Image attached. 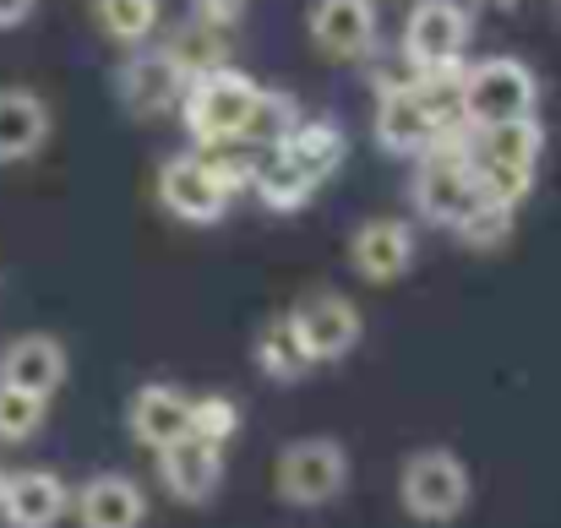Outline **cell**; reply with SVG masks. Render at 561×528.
Listing matches in <instances>:
<instances>
[{
    "instance_id": "obj_1",
    "label": "cell",
    "mask_w": 561,
    "mask_h": 528,
    "mask_svg": "<svg viewBox=\"0 0 561 528\" xmlns=\"http://www.w3.org/2000/svg\"><path fill=\"white\" fill-rule=\"evenodd\" d=\"M256 93H262V82L245 77V71L229 66V60L186 77L181 120H186L191 148H202V153L234 148V142H240V126H245V115H251V104H256Z\"/></svg>"
},
{
    "instance_id": "obj_2",
    "label": "cell",
    "mask_w": 561,
    "mask_h": 528,
    "mask_svg": "<svg viewBox=\"0 0 561 528\" xmlns=\"http://www.w3.org/2000/svg\"><path fill=\"white\" fill-rule=\"evenodd\" d=\"M540 153H546V131H540L535 115H524V120H496V126H474L469 170L480 180V196L518 207V202L535 191Z\"/></svg>"
},
{
    "instance_id": "obj_3",
    "label": "cell",
    "mask_w": 561,
    "mask_h": 528,
    "mask_svg": "<svg viewBox=\"0 0 561 528\" xmlns=\"http://www.w3.org/2000/svg\"><path fill=\"white\" fill-rule=\"evenodd\" d=\"M381 104H376V148L387 159H420L442 126L447 110H458V93H442V88H425L420 77L409 82H387L376 88Z\"/></svg>"
},
{
    "instance_id": "obj_4",
    "label": "cell",
    "mask_w": 561,
    "mask_h": 528,
    "mask_svg": "<svg viewBox=\"0 0 561 528\" xmlns=\"http://www.w3.org/2000/svg\"><path fill=\"white\" fill-rule=\"evenodd\" d=\"M469 38H474V16L463 0H414L398 27V55L409 77H431V71L463 66Z\"/></svg>"
},
{
    "instance_id": "obj_5",
    "label": "cell",
    "mask_w": 561,
    "mask_h": 528,
    "mask_svg": "<svg viewBox=\"0 0 561 528\" xmlns=\"http://www.w3.org/2000/svg\"><path fill=\"white\" fill-rule=\"evenodd\" d=\"M458 110L474 126H496V120H524L540 110V82L518 55H485L474 66H463L458 77Z\"/></svg>"
},
{
    "instance_id": "obj_6",
    "label": "cell",
    "mask_w": 561,
    "mask_h": 528,
    "mask_svg": "<svg viewBox=\"0 0 561 528\" xmlns=\"http://www.w3.org/2000/svg\"><path fill=\"white\" fill-rule=\"evenodd\" d=\"M469 496H474L469 469L447 447H420L398 469V502L414 524H453V518H463Z\"/></svg>"
},
{
    "instance_id": "obj_7",
    "label": "cell",
    "mask_w": 561,
    "mask_h": 528,
    "mask_svg": "<svg viewBox=\"0 0 561 528\" xmlns=\"http://www.w3.org/2000/svg\"><path fill=\"white\" fill-rule=\"evenodd\" d=\"M344 485H350V452L333 436L289 441L273 463V491L289 507H328L344 496Z\"/></svg>"
},
{
    "instance_id": "obj_8",
    "label": "cell",
    "mask_w": 561,
    "mask_h": 528,
    "mask_svg": "<svg viewBox=\"0 0 561 528\" xmlns=\"http://www.w3.org/2000/svg\"><path fill=\"white\" fill-rule=\"evenodd\" d=\"M159 202H164L170 218H181L191 229H207V223H218L229 213L234 196L213 170V153L191 148V153H175V159L159 164Z\"/></svg>"
},
{
    "instance_id": "obj_9",
    "label": "cell",
    "mask_w": 561,
    "mask_h": 528,
    "mask_svg": "<svg viewBox=\"0 0 561 528\" xmlns=\"http://www.w3.org/2000/svg\"><path fill=\"white\" fill-rule=\"evenodd\" d=\"M409 202L431 229H458L469 218V207L480 202V180L469 170V159L458 153H420V170L409 180Z\"/></svg>"
},
{
    "instance_id": "obj_10",
    "label": "cell",
    "mask_w": 561,
    "mask_h": 528,
    "mask_svg": "<svg viewBox=\"0 0 561 528\" xmlns=\"http://www.w3.org/2000/svg\"><path fill=\"white\" fill-rule=\"evenodd\" d=\"M289 317H295V333H300V344H306V354H311L317 365H339V359H350L355 344H360V333H366L360 306H355L350 295H339V289H317V295H306Z\"/></svg>"
},
{
    "instance_id": "obj_11",
    "label": "cell",
    "mask_w": 561,
    "mask_h": 528,
    "mask_svg": "<svg viewBox=\"0 0 561 528\" xmlns=\"http://www.w3.org/2000/svg\"><path fill=\"white\" fill-rule=\"evenodd\" d=\"M153 463H159V480H164V491H170L175 502L202 507V502L218 496V480H224V447H218V441L186 431V436L164 441V447L153 452Z\"/></svg>"
},
{
    "instance_id": "obj_12",
    "label": "cell",
    "mask_w": 561,
    "mask_h": 528,
    "mask_svg": "<svg viewBox=\"0 0 561 528\" xmlns=\"http://www.w3.org/2000/svg\"><path fill=\"white\" fill-rule=\"evenodd\" d=\"M181 93H186V71L175 66V55L164 44L159 49L142 44V49L126 55V66H121V104H126V115L153 120V115L175 110Z\"/></svg>"
},
{
    "instance_id": "obj_13",
    "label": "cell",
    "mask_w": 561,
    "mask_h": 528,
    "mask_svg": "<svg viewBox=\"0 0 561 528\" xmlns=\"http://www.w3.org/2000/svg\"><path fill=\"white\" fill-rule=\"evenodd\" d=\"M306 33L328 60H366L376 49V0H311Z\"/></svg>"
},
{
    "instance_id": "obj_14",
    "label": "cell",
    "mask_w": 561,
    "mask_h": 528,
    "mask_svg": "<svg viewBox=\"0 0 561 528\" xmlns=\"http://www.w3.org/2000/svg\"><path fill=\"white\" fill-rule=\"evenodd\" d=\"M350 267L366 284H398L414 267V229L403 218H371L350 234Z\"/></svg>"
},
{
    "instance_id": "obj_15",
    "label": "cell",
    "mask_w": 561,
    "mask_h": 528,
    "mask_svg": "<svg viewBox=\"0 0 561 528\" xmlns=\"http://www.w3.org/2000/svg\"><path fill=\"white\" fill-rule=\"evenodd\" d=\"M66 507H71V496L55 469H22V474H5V485H0V524L5 528H55L66 518Z\"/></svg>"
},
{
    "instance_id": "obj_16",
    "label": "cell",
    "mask_w": 561,
    "mask_h": 528,
    "mask_svg": "<svg viewBox=\"0 0 561 528\" xmlns=\"http://www.w3.org/2000/svg\"><path fill=\"white\" fill-rule=\"evenodd\" d=\"M126 431H131V441L159 452L164 441L191 431V398L181 387H170V381H142L131 392V403H126Z\"/></svg>"
},
{
    "instance_id": "obj_17",
    "label": "cell",
    "mask_w": 561,
    "mask_h": 528,
    "mask_svg": "<svg viewBox=\"0 0 561 528\" xmlns=\"http://www.w3.org/2000/svg\"><path fill=\"white\" fill-rule=\"evenodd\" d=\"M148 491L131 474H93L77 496V528H142Z\"/></svg>"
},
{
    "instance_id": "obj_18",
    "label": "cell",
    "mask_w": 561,
    "mask_h": 528,
    "mask_svg": "<svg viewBox=\"0 0 561 528\" xmlns=\"http://www.w3.org/2000/svg\"><path fill=\"white\" fill-rule=\"evenodd\" d=\"M0 381L49 398L66 381V344L55 333H22L0 349Z\"/></svg>"
},
{
    "instance_id": "obj_19",
    "label": "cell",
    "mask_w": 561,
    "mask_h": 528,
    "mask_svg": "<svg viewBox=\"0 0 561 528\" xmlns=\"http://www.w3.org/2000/svg\"><path fill=\"white\" fill-rule=\"evenodd\" d=\"M49 104L27 88H0V164H22L49 142Z\"/></svg>"
},
{
    "instance_id": "obj_20",
    "label": "cell",
    "mask_w": 561,
    "mask_h": 528,
    "mask_svg": "<svg viewBox=\"0 0 561 528\" xmlns=\"http://www.w3.org/2000/svg\"><path fill=\"white\" fill-rule=\"evenodd\" d=\"M251 191H256L262 207H273V213H295V207H306V202L317 196V180L306 175L284 148H267V153H256Z\"/></svg>"
},
{
    "instance_id": "obj_21",
    "label": "cell",
    "mask_w": 561,
    "mask_h": 528,
    "mask_svg": "<svg viewBox=\"0 0 561 528\" xmlns=\"http://www.w3.org/2000/svg\"><path fill=\"white\" fill-rule=\"evenodd\" d=\"M251 359H256V370L267 376V381H306L311 376V354L300 344V333H295V317H273V322H262V333H256V344H251Z\"/></svg>"
},
{
    "instance_id": "obj_22",
    "label": "cell",
    "mask_w": 561,
    "mask_h": 528,
    "mask_svg": "<svg viewBox=\"0 0 561 528\" xmlns=\"http://www.w3.org/2000/svg\"><path fill=\"white\" fill-rule=\"evenodd\" d=\"M278 148L317 180V185L328 175H339V164H344V153H350V148H344V131H339L333 120H306V115L295 120V131H289Z\"/></svg>"
},
{
    "instance_id": "obj_23",
    "label": "cell",
    "mask_w": 561,
    "mask_h": 528,
    "mask_svg": "<svg viewBox=\"0 0 561 528\" xmlns=\"http://www.w3.org/2000/svg\"><path fill=\"white\" fill-rule=\"evenodd\" d=\"M93 22L110 44H126V49H142L153 44L159 22H164V5L159 0H93Z\"/></svg>"
},
{
    "instance_id": "obj_24",
    "label": "cell",
    "mask_w": 561,
    "mask_h": 528,
    "mask_svg": "<svg viewBox=\"0 0 561 528\" xmlns=\"http://www.w3.org/2000/svg\"><path fill=\"white\" fill-rule=\"evenodd\" d=\"M295 120H300V104H295L289 93L262 88L256 104H251V115H245V126H240V142H234V148H245V153H267V148H278V142L295 131Z\"/></svg>"
},
{
    "instance_id": "obj_25",
    "label": "cell",
    "mask_w": 561,
    "mask_h": 528,
    "mask_svg": "<svg viewBox=\"0 0 561 528\" xmlns=\"http://www.w3.org/2000/svg\"><path fill=\"white\" fill-rule=\"evenodd\" d=\"M513 229H518V218H513V202H491V196H480L474 207H469V218L453 229L469 251H502L507 240H513Z\"/></svg>"
},
{
    "instance_id": "obj_26",
    "label": "cell",
    "mask_w": 561,
    "mask_h": 528,
    "mask_svg": "<svg viewBox=\"0 0 561 528\" xmlns=\"http://www.w3.org/2000/svg\"><path fill=\"white\" fill-rule=\"evenodd\" d=\"M224 27L218 22H207V16H191L186 27H175L170 33V55H175V66L186 71V77H196V71H207V66H224V38H218Z\"/></svg>"
},
{
    "instance_id": "obj_27",
    "label": "cell",
    "mask_w": 561,
    "mask_h": 528,
    "mask_svg": "<svg viewBox=\"0 0 561 528\" xmlns=\"http://www.w3.org/2000/svg\"><path fill=\"white\" fill-rule=\"evenodd\" d=\"M44 414H49V398L0 381V441H11V447L16 441H33L44 431Z\"/></svg>"
},
{
    "instance_id": "obj_28",
    "label": "cell",
    "mask_w": 561,
    "mask_h": 528,
    "mask_svg": "<svg viewBox=\"0 0 561 528\" xmlns=\"http://www.w3.org/2000/svg\"><path fill=\"white\" fill-rule=\"evenodd\" d=\"M191 431L207 436V441H229L240 431V403L224 398V392H207V398H191Z\"/></svg>"
},
{
    "instance_id": "obj_29",
    "label": "cell",
    "mask_w": 561,
    "mask_h": 528,
    "mask_svg": "<svg viewBox=\"0 0 561 528\" xmlns=\"http://www.w3.org/2000/svg\"><path fill=\"white\" fill-rule=\"evenodd\" d=\"M191 11L207 16V22H218V27H229V22H240L245 0H191Z\"/></svg>"
},
{
    "instance_id": "obj_30",
    "label": "cell",
    "mask_w": 561,
    "mask_h": 528,
    "mask_svg": "<svg viewBox=\"0 0 561 528\" xmlns=\"http://www.w3.org/2000/svg\"><path fill=\"white\" fill-rule=\"evenodd\" d=\"M33 11H38V0H0V33L22 27V22H27Z\"/></svg>"
},
{
    "instance_id": "obj_31",
    "label": "cell",
    "mask_w": 561,
    "mask_h": 528,
    "mask_svg": "<svg viewBox=\"0 0 561 528\" xmlns=\"http://www.w3.org/2000/svg\"><path fill=\"white\" fill-rule=\"evenodd\" d=\"M474 5H485V11H518L524 0H474Z\"/></svg>"
},
{
    "instance_id": "obj_32",
    "label": "cell",
    "mask_w": 561,
    "mask_h": 528,
    "mask_svg": "<svg viewBox=\"0 0 561 528\" xmlns=\"http://www.w3.org/2000/svg\"><path fill=\"white\" fill-rule=\"evenodd\" d=\"M551 5H557V16H561V0H551Z\"/></svg>"
},
{
    "instance_id": "obj_33",
    "label": "cell",
    "mask_w": 561,
    "mask_h": 528,
    "mask_svg": "<svg viewBox=\"0 0 561 528\" xmlns=\"http://www.w3.org/2000/svg\"><path fill=\"white\" fill-rule=\"evenodd\" d=\"M0 485H5V469H0Z\"/></svg>"
}]
</instances>
